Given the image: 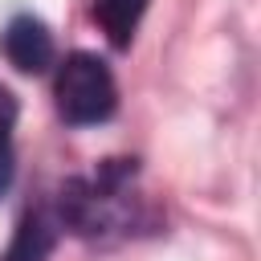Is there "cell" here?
<instances>
[{
  "label": "cell",
  "mask_w": 261,
  "mask_h": 261,
  "mask_svg": "<svg viewBox=\"0 0 261 261\" xmlns=\"http://www.w3.org/2000/svg\"><path fill=\"white\" fill-rule=\"evenodd\" d=\"M12 175H16V159H12V147H8V139H0V192H8Z\"/></svg>",
  "instance_id": "8992f818"
},
{
  "label": "cell",
  "mask_w": 261,
  "mask_h": 261,
  "mask_svg": "<svg viewBox=\"0 0 261 261\" xmlns=\"http://www.w3.org/2000/svg\"><path fill=\"white\" fill-rule=\"evenodd\" d=\"M12 122H16V98L8 86H0V139H8Z\"/></svg>",
  "instance_id": "5b68a950"
},
{
  "label": "cell",
  "mask_w": 261,
  "mask_h": 261,
  "mask_svg": "<svg viewBox=\"0 0 261 261\" xmlns=\"http://www.w3.org/2000/svg\"><path fill=\"white\" fill-rule=\"evenodd\" d=\"M53 237H57L53 224H49L41 212H29V216L20 220V228H16L4 261H45L49 249H53Z\"/></svg>",
  "instance_id": "277c9868"
},
{
  "label": "cell",
  "mask_w": 261,
  "mask_h": 261,
  "mask_svg": "<svg viewBox=\"0 0 261 261\" xmlns=\"http://www.w3.org/2000/svg\"><path fill=\"white\" fill-rule=\"evenodd\" d=\"M0 45H4V57L20 73H45L53 65V33L37 16H12Z\"/></svg>",
  "instance_id": "7a4b0ae2"
},
{
  "label": "cell",
  "mask_w": 261,
  "mask_h": 261,
  "mask_svg": "<svg viewBox=\"0 0 261 261\" xmlns=\"http://www.w3.org/2000/svg\"><path fill=\"white\" fill-rule=\"evenodd\" d=\"M57 110L73 126H94L106 122L118 106V86L114 73L106 69L102 57L94 53H69L57 69Z\"/></svg>",
  "instance_id": "6da1fadb"
},
{
  "label": "cell",
  "mask_w": 261,
  "mask_h": 261,
  "mask_svg": "<svg viewBox=\"0 0 261 261\" xmlns=\"http://www.w3.org/2000/svg\"><path fill=\"white\" fill-rule=\"evenodd\" d=\"M143 12H147V0H98L94 4V20L102 24V33L110 37V45H118V49L130 45Z\"/></svg>",
  "instance_id": "3957f363"
}]
</instances>
